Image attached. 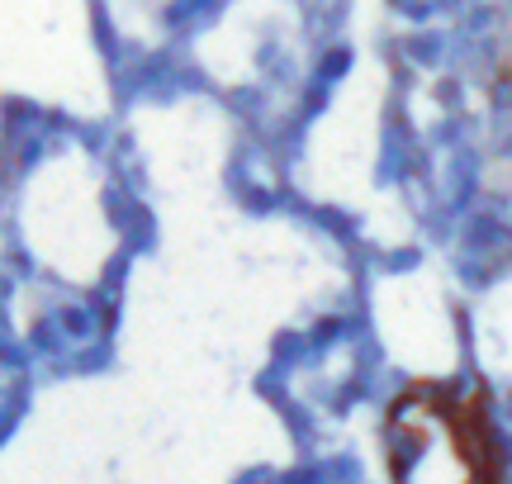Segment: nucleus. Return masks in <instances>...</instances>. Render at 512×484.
I'll return each mask as SVG.
<instances>
[{
  "label": "nucleus",
  "instance_id": "obj_1",
  "mask_svg": "<svg viewBox=\"0 0 512 484\" xmlns=\"http://www.w3.org/2000/svg\"><path fill=\"white\" fill-rule=\"evenodd\" d=\"M389 484H503L484 394L418 380L384 413Z\"/></svg>",
  "mask_w": 512,
  "mask_h": 484
}]
</instances>
